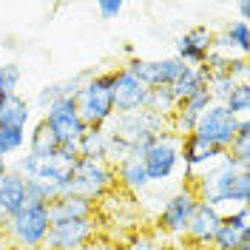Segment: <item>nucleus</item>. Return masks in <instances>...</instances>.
<instances>
[{"instance_id":"nucleus-1","label":"nucleus","mask_w":250,"mask_h":250,"mask_svg":"<svg viewBox=\"0 0 250 250\" xmlns=\"http://www.w3.org/2000/svg\"><path fill=\"white\" fill-rule=\"evenodd\" d=\"M190 188L199 202L210 205L216 210H222V208L233 210V208L248 205L250 199V168H245L228 151H222L210 168L199 171L190 179Z\"/></svg>"},{"instance_id":"nucleus-2","label":"nucleus","mask_w":250,"mask_h":250,"mask_svg":"<svg viewBox=\"0 0 250 250\" xmlns=\"http://www.w3.org/2000/svg\"><path fill=\"white\" fill-rule=\"evenodd\" d=\"M77 159V145H60L48 156H31L26 151L23 156H17L12 171L23 176L26 182L43 185L48 193V202H51L57 196H68V179H71V168Z\"/></svg>"},{"instance_id":"nucleus-3","label":"nucleus","mask_w":250,"mask_h":250,"mask_svg":"<svg viewBox=\"0 0 250 250\" xmlns=\"http://www.w3.org/2000/svg\"><path fill=\"white\" fill-rule=\"evenodd\" d=\"M74 105L85 128H105L114 117V68L97 71L85 80L74 97Z\"/></svg>"},{"instance_id":"nucleus-4","label":"nucleus","mask_w":250,"mask_h":250,"mask_svg":"<svg viewBox=\"0 0 250 250\" xmlns=\"http://www.w3.org/2000/svg\"><path fill=\"white\" fill-rule=\"evenodd\" d=\"M48 228H51L48 202L29 199L15 216H9L6 228H3V233L9 236V242H12L17 250H43L46 236H48Z\"/></svg>"},{"instance_id":"nucleus-5","label":"nucleus","mask_w":250,"mask_h":250,"mask_svg":"<svg viewBox=\"0 0 250 250\" xmlns=\"http://www.w3.org/2000/svg\"><path fill=\"white\" fill-rule=\"evenodd\" d=\"M140 159L151 185H168L182 171V137H176L171 131L159 134L145 145Z\"/></svg>"},{"instance_id":"nucleus-6","label":"nucleus","mask_w":250,"mask_h":250,"mask_svg":"<svg viewBox=\"0 0 250 250\" xmlns=\"http://www.w3.org/2000/svg\"><path fill=\"white\" fill-rule=\"evenodd\" d=\"M117 185L114 176V165L111 162H97V159H77L71 168V179H68V193L74 196H85L91 202H103Z\"/></svg>"},{"instance_id":"nucleus-7","label":"nucleus","mask_w":250,"mask_h":250,"mask_svg":"<svg viewBox=\"0 0 250 250\" xmlns=\"http://www.w3.org/2000/svg\"><path fill=\"white\" fill-rule=\"evenodd\" d=\"M236 125H239V120H236L225 105L210 103V105L199 114V120L193 125V134H196L199 140H205L208 145L219 148V151H228L230 142H233V137H236Z\"/></svg>"},{"instance_id":"nucleus-8","label":"nucleus","mask_w":250,"mask_h":250,"mask_svg":"<svg viewBox=\"0 0 250 250\" xmlns=\"http://www.w3.org/2000/svg\"><path fill=\"white\" fill-rule=\"evenodd\" d=\"M100 236V219H71L48 228L43 250H85Z\"/></svg>"},{"instance_id":"nucleus-9","label":"nucleus","mask_w":250,"mask_h":250,"mask_svg":"<svg viewBox=\"0 0 250 250\" xmlns=\"http://www.w3.org/2000/svg\"><path fill=\"white\" fill-rule=\"evenodd\" d=\"M40 120L46 123V128L54 134V140L60 145H77V140L85 134V123L80 120L71 97H60L57 103H51Z\"/></svg>"},{"instance_id":"nucleus-10","label":"nucleus","mask_w":250,"mask_h":250,"mask_svg":"<svg viewBox=\"0 0 250 250\" xmlns=\"http://www.w3.org/2000/svg\"><path fill=\"white\" fill-rule=\"evenodd\" d=\"M196 202H199V199H196V193H193L190 185L173 190L171 196L165 199L159 216H156V233L179 239V236L185 233V225H188V219H190V213H193Z\"/></svg>"},{"instance_id":"nucleus-11","label":"nucleus","mask_w":250,"mask_h":250,"mask_svg":"<svg viewBox=\"0 0 250 250\" xmlns=\"http://www.w3.org/2000/svg\"><path fill=\"white\" fill-rule=\"evenodd\" d=\"M123 68L131 71L145 88H159V85H171L173 80L179 77L182 62L176 57H162V60H140V57H134V60L125 62Z\"/></svg>"},{"instance_id":"nucleus-12","label":"nucleus","mask_w":250,"mask_h":250,"mask_svg":"<svg viewBox=\"0 0 250 250\" xmlns=\"http://www.w3.org/2000/svg\"><path fill=\"white\" fill-rule=\"evenodd\" d=\"M219 225H222V210H216V208H210L205 202H196L182 236L188 239V245L193 250H208L213 245V236H216Z\"/></svg>"},{"instance_id":"nucleus-13","label":"nucleus","mask_w":250,"mask_h":250,"mask_svg":"<svg viewBox=\"0 0 250 250\" xmlns=\"http://www.w3.org/2000/svg\"><path fill=\"white\" fill-rule=\"evenodd\" d=\"M213 29H208V26H193V29H188L179 40H176V60L182 62V65H193V68H202L208 57H210V51H213Z\"/></svg>"},{"instance_id":"nucleus-14","label":"nucleus","mask_w":250,"mask_h":250,"mask_svg":"<svg viewBox=\"0 0 250 250\" xmlns=\"http://www.w3.org/2000/svg\"><path fill=\"white\" fill-rule=\"evenodd\" d=\"M148 100V88L131 71H125L123 65L114 68V114H131L142 111Z\"/></svg>"},{"instance_id":"nucleus-15","label":"nucleus","mask_w":250,"mask_h":250,"mask_svg":"<svg viewBox=\"0 0 250 250\" xmlns=\"http://www.w3.org/2000/svg\"><path fill=\"white\" fill-rule=\"evenodd\" d=\"M219 154H222L219 148L208 145V142L199 140L196 134H188V137H182V168H185L188 182H190V179H193L199 171L210 168V165L219 159Z\"/></svg>"},{"instance_id":"nucleus-16","label":"nucleus","mask_w":250,"mask_h":250,"mask_svg":"<svg viewBox=\"0 0 250 250\" xmlns=\"http://www.w3.org/2000/svg\"><path fill=\"white\" fill-rule=\"evenodd\" d=\"M48 216H51V225L57 222H71V219H91L97 216V202L85 199V196H57L48 202Z\"/></svg>"},{"instance_id":"nucleus-17","label":"nucleus","mask_w":250,"mask_h":250,"mask_svg":"<svg viewBox=\"0 0 250 250\" xmlns=\"http://www.w3.org/2000/svg\"><path fill=\"white\" fill-rule=\"evenodd\" d=\"M248 48H250V29L245 20L225 23L222 34L213 37V51H222L228 57H248Z\"/></svg>"},{"instance_id":"nucleus-18","label":"nucleus","mask_w":250,"mask_h":250,"mask_svg":"<svg viewBox=\"0 0 250 250\" xmlns=\"http://www.w3.org/2000/svg\"><path fill=\"white\" fill-rule=\"evenodd\" d=\"M114 176H117V185L123 188V190H128L131 196H142L151 188V179H148V173L142 168L140 156H125V159H120L114 165Z\"/></svg>"},{"instance_id":"nucleus-19","label":"nucleus","mask_w":250,"mask_h":250,"mask_svg":"<svg viewBox=\"0 0 250 250\" xmlns=\"http://www.w3.org/2000/svg\"><path fill=\"white\" fill-rule=\"evenodd\" d=\"M26 202H29L26 179H23V176H17V173L9 168V173L0 179V210H3L6 216H15Z\"/></svg>"},{"instance_id":"nucleus-20","label":"nucleus","mask_w":250,"mask_h":250,"mask_svg":"<svg viewBox=\"0 0 250 250\" xmlns=\"http://www.w3.org/2000/svg\"><path fill=\"white\" fill-rule=\"evenodd\" d=\"M29 123H31V103L29 100H23L20 94L0 97V125H3V128L26 131Z\"/></svg>"},{"instance_id":"nucleus-21","label":"nucleus","mask_w":250,"mask_h":250,"mask_svg":"<svg viewBox=\"0 0 250 250\" xmlns=\"http://www.w3.org/2000/svg\"><path fill=\"white\" fill-rule=\"evenodd\" d=\"M77 156L108 162V131L105 128H85V134L77 140Z\"/></svg>"},{"instance_id":"nucleus-22","label":"nucleus","mask_w":250,"mask_h":250,"mask_svg":"<svg viewBox=\"0 0 250 250\" xmlns=\"http://www.w3.org/2000/svg\"><path fill=\"white\" fill-rule=\"evenodd\" d=\"M205 85H208V68H193V65H182V71H179V77L171 83V91L176 97V103H182L188 100L190 94L202 91Z\"/></svg>"},{"instance_id":"nucleus-23","label":"nucleus","mask_w":250,"mask_h":250,"mask_svg":"<svg viewBox=\"0 0 250 250\" xmlns=\"http://www.w3.org/2000/svg\"><path fill=\"white\" fill-rule=\"evenodd\" d=\"M26 145H29L31 156H48V154H54V151L60 148V142L54 140V134L46 128L43 120H37L34 128H31V134H26Z\"/></svg>"},{"instance_id":"nucleus-24","label":"nucleus","mask_w":250,"mask_h":250,"mask_svg":"<svg viewBox=\"0 0 250 250\" xmlns=\"http://www.w3.org/2000/svg\"><path fill=\"white\" fill-rule=\"evenodd\" d=\"M145 111L159 114V117H171L176 111V97H173L171 85H159V88H148V100H145Z\"/></svg>"},{"instance_id":"nucleus-25","label":"nucleus","mask_w":250,"mask_h":250,"mask_svg":"<svg viewBox=\"0 0 250 250\" xmlns=\"http://www.w3.org/2000/svg\"><path fill=\"white\" fill-rule=\"evenodd\" d=\"M228 154L233 159H239L245 168H250V120H239L236 137L230 142V148H228Z\"/></svg>"},{"instance_id":"nucleus-26","label":"nucleus","mask_w":250,"mask_h":250,"mask_svg":"<svg viewBox=\"0 0 250 250\" xmlns=\"http://www.w3.org/2000/svg\"><path fill=\"white\" fill-rule=\"evenodd\" d=\"M225 108L233 114L236 120H250V85L248 83H239L230 97L225 100Z\"/></svg>"},{"instance_id":"nucleus-27","label":"nucleus","mask_w":250,"mask_h":250,"mask_svg":"<svg viewBox=\"0 0 250 250\" xmlns=\"http://www.w3.org/2000/svg\"><path fill=\"white\" fill-rule=\"evenodd\" d=\"M250 245V233H242V230H233V228H228V225H219L216 236H213V245L210 248L216 250H239Z\"/></svg>"},{"instance_id":"nucleus-28","label":"nucleus","mask_w":250,"mask_h":250,"mask_svg":"<svg viewBox=\"0 0 250 250\" xmlns=\"http://www.w3.org/2000/svg\"><path fill=\"white\" fill-rule=\"evenodd\" d=\"M236 83L230 74H208V94H210V103H219V105H225V100L230 97V91H233Z\"/></svg>"},{"instance_id":"nucleus-29","label":"nucleus","mask_w":250,"mask_h":250,"mask_svg":"<svg viewBox=\"0 0 250 250\" xmlns=\"http://www.w3.org/2000/svg\"><path fill=\"white\" fill-rule=\"evenodd\" d=\"M20 83H23V68L17 62H0V97L17 94Z\"/></svg>"},{"instance_id":"nucleus-30","label":"nucleus","mask_w":250,"mask_h":250,"mask_svg":"<svg viewBox=\"0 0 250 250\" xmlns=\"http://www.w3.org/2000/svg\"><path fill=\"white\" fill-rule=\"evenodd\" d=\"M23 148H26V131L3 128V125H0V156L6 159V156L17 154V151H23Z\"/></svg>"},{"instance_id":"nucleus-31","label":"nucleus","mask_w":250,"mask_h":250,"mask_svg":"<svg viewBox=\"0 0 250 250\" xmlns=\"http://www.w3.org/2000/svg\"><path fill=\"white\" fill-rule=\"evenodd\" d=\"M120 250H165V248H162L159 233H142V230H137V233H131L125 239V245Z\"/></svg>"},{"instance_id":"nucleus-32","label":"nucleus","mask_w":250,"mask_h":250,"mask_svg":"<svg viewBox=\"0 0 250 250\" xmlns=\"http://www.w3.org/2000/svg\"><path fill=\"white\" fill-rule=\"evenodd\" d=\"M222 225H228V228H233V230H242V233H250L248 205H242V208H233V210L222 213Z\"/></svg>"},{"instance_id":"nucleus-33","label":"nucleus","mask_w":250,"mask_h":250,"mask_svg":"<svg viewBox=\"0 0 250 250\" xmlns=\"http://www.w3.org/2000/svg\"><path fill=\"white\" fill-rule=\"evenodd\" d=\"M60 97H62V83H54V85H46L43 91H40L37 97H34V105L46 111L48 105H51V103H57Z\"/></svg>"},{"instance_id":"nucleus-34","label":"nucleus","mask_w":250,"mask_h":250,"mask_svg":"<svg viewBox=\"0 0 250 250\" xmlns=\"http://www.w3.org/2000/svg\"><path fill=\"white\" fill-rule=\"evenodd\" d=\"M123 9H125L123 0H100L97 3V12H100L103 20H117V17L123 15Z\"/></svg>"},{"instance_id":"nucleus-35","label":"nucleus","mask_w":250,"mask_h":250,"mask_svg":"<svg viewBox=\"0 0 250 250\" xmlns=\"http://www.w3.org/2000/svg\"><path fill=\"white\" fill-rule=\"evenodd\" d=\"M85 250H120V248H117L114 242H108V239H100V236H97V239H94Z\"/></svg>"},{"instance_id":"nucleus-36","label":"nucleus","mask_w":250,"mask_h":250,"mask_svg":"<svg viewBox=\"0 0 250 250\" xmlns=\"http://www.w3.org/2000/svg\"><path fill=\"white\" fill-rule=\"evenodd\" d=\"M239 15H242L239 20H245V23H248V17H250V3H248V0H245V3H239Z\"/></svg>"},{"instance_id":"nucleus-37","label":"nucleus","mask_w":250,"mask_h":250,"mask_svg":"<svg viewBox=\"0 0 250 250\" xmlns=\"http://www.w3.org/2000/svg\"><path fill=\"white\" fill-rule=\"evenodd\" d=\"M6 173H9V162H6V159H3V162H0V179H3V176H6Z\"/></svg>"},{"instance_id":"nucleus-38","label":"nucleus","mask_w":250,"mask_h":250,"mask_svg":"<svg viewBox=\"0 0 250 250\" xmlns=\"http://www.w3.org/2000/svg\"><path fill=\"white\" fill-rule=\"evenodd\" d=\"M239 250H250V245H245V248H239Z\"/></svg>"},{"instance_id":"nucleus-39","label":"nucleus","mask_w":250,"mask_h":250,"mask_svg":"<svg viewBox=\"0 0 250 250\" xmlns=\"http://www.w3.org/2000/svg\"><path fill=\"white\" fill-rule=\"evenodd\" d=\"M208 250H216V248H208Z\"/></svg>"},{"instance_id":"nucleus-40","label":"nucleus","mask_w":250,"mask_h":250,"mask_svg":"<svg viewBox=\"0 0 250 250\" xmlns=\"http://www.w3.org/2000/svg\"><path fill=\"white\" fill-rule=\"evenodd\" d=\"M0 162H3V156H0Z\"/></svg>"}]
</instances>
